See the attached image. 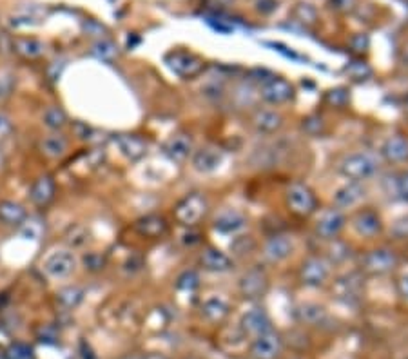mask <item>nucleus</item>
<instances>
[{
  "instance_id": "11",
  "label": "nucleus",
  "mask_w": 408,
  "mask_h": 359,
  "mask_svg": "<svg viewBox=\"0 0 408 359\" xmlns=\"http://www.w3.org/2000/svg\"><path fill=\"white\" fill-rule=\"evenodd\" d=\"M352 227L361 238H374L381 232V216L374 209H361L352 216Z\"/></svg>"
},
{
  "instance_id": "35",
  "label": "nucleus",
  "mask_w": 408,
  "mask_h": 359,
  "mask_svg": "<svg viewBox=\"0 0 408 359\" xmlns=\"http://www.w3.org/2000/svg\"><path fill=\"white\" fill-rule=\"evenodd\" d=\"M301 129H303V133H307L309 136H321V135H325L327 124H325V120L321 118V116L312 115L303 118V122H301Z\"/></svg>"
},
{
  "instance_id": "10",
  "label": "nucleus",
  "mask_w": 408,
  "mask_h": 359,
  "mask_svg": "<svg viewBox=\"0 0 408 359\" xmlns=\"http://www.w3.org/2000/svg\"><path fill=\"white\" fill-rule=\"evenodd\" d=\"M346 218L341 209H329L321 214L318 224H316V235L323 239H336L345 229Z\"/></svg>"
},
{
  "instance_id": "14",
  "label": "nucleus",
  "mask_w": 408,
  "mask_h": 359,
  "mask_svg": "<svg viewBox=\"0 0 408 359\" xmlns=\"http://www.w3.org/2000/svg\"><path fill=\"white\" fill-rule=\"evenodd\" d=\"M164 152L169 160L176 161V163H183L192 157V140L191 136L186 133H176L166 142L164 146Z\"/></svg>"
},
{
  "instance_id": "12",
  "label": "nucleus",
  "mask_w": 408,
  "mask_h": 359,
  "mask_svg": "<svg viewBox=\"0 0 408 359\" xmlns=\"http://www.w3.org/2000/svg\"><path fill=\"white\" fill-rule=\"evenodd\" d=\"M294 252V241L289 236L274 235L264 245V258L269 263H281Z\"/></svg>"
},
{
  "instance_id": "27",
  "label": "nucleus",
  "mask_w": 408,
  "mask_h": 359,
  "mask_svg": "<svg viewBox=\"0 0 408 359\" xmlns=\"http://www.w3.org/2000/svg\"><path fill=\"white\" fill-rule=\"evenodd\" d=\"M13 49L27 60L40 58L46 53V44L35 37H16L13 40Z\"/></svg>"
},
{
  "instance_id": "50",
  "label": "nucleus",
  "mask_w": 408,
  "mask_h": 359,
  "mask_svg": "<svg viewBox=\"0 0 408 359\" xmlns=\"http://www.w3.org/2000/svg\"><path fill=\"white\" fill-rule=\"evenodd\" d=\"M401 62H403L405 68L408 69V47H405V49H403V55H401Z\"/></svg>"
},
{
  "instance_id": "42",
  "label": "nucleus",
  "mask_w": 408,
  "mask_h": 359,
  "mask_svg": "<svg viewBox=\"0 0 408 359\" xmlns=\"http://www.w3.org/2000/svg\"><path fill=\"white\" fill-rule=\"evenodd\" d=\"M84 265L89 271L99 272L105 267V258L102 254H99V252H89V254L84 256Z\"/></svg>"
},
{
  "instance_id": "22",
  "label": "nucleus",
  "mask_w": 408,
  "mask_h": 359,
  "mask_svg": "<svg viewBox=\"0 0 408 359\" xmlns=\"http://www.w3.org/2000/svg\"><path fill=\"white\" fill-rule=\"evenodd\" d=\"M247 225V218L236 209H225L214 220V229L223 235H236Z\"/></svg>"
},
{
  "instance_id": "21",
  "label": "nucleus",
  "mask_w": 408,
  "mask_h": 359,
  "mask_svg": "<svg viewBox=\"0 0 408 359\" xmlns=\"http://www.w3.org/2000/svg\"><path fill=\"white\" fill-rule=\"evenodd\" d=\"M381 157L390 163H403L408 160V138L401 135L388 136L381 146Z\"/></svg>"
},
{
  "instance_id": "16",
  "label": "nucleus",
  "mask_w": 408,
  "mask_h": 359,
  "mask_svg": "<svg viewBox=\"0 0 408 359\" xmlns=\"http://www.w3.org/2000/svg\"><path fill=\"white\" fill-rule=\"evenodd\" d=\"M365 196H367V191L361 185V182H348L334 193L332 202H334V207L343 211V209L356 207Z\"/></svg>"
},
{
  "instance_id": "28",
  "label": "nucleus",
  "mask_w": 408,
  "mask_h": 359,
  "mask_svg": "<svg viewBox=\"0 0 408 359\" xmlns=\"http://www.w3.org/2000/svg\"><path fill=\"white\" fill-rule=\"evenodd\" d=\"M290 15L298 24L305 27H314L320 22V13L316 10V5L309 4V2H298L290 11Z\"/></svg>"
},
{
  "instance_id": "29",
  "label": "nucleus",
  "mask_w": 408,
  "mask_h": 359,
  "mask_svg": "<svg viewBox=\"0 0 408 359\" xmlns=\"http://www.w3.org/2000/svg\"><path fill=\"white\" fill-rule=\"evenodd\" d=\"M202 310L207 319H211V321H222L229 314V305L225 303V300L214 296L203 302Z\"/></svg>"
},
{
  "instance_id": "45",
  "label": "nucleus",
  "mask_w": 408,
  "mask_h": 359,
  "mask_svg": "<svg viewBox=\"0 0 408 359\" xmlns=\"http://www.w3.org/2000/svg\"><path fill=\"white\" fill-rule=\"evenodd\" d=\"M396 193L401 200L408 202V171L401 172L396 180Z\"/></svg>"
},
{
  "instance_id": "46",
  "label": "nucleus",
  "mask_w": 408,
  "mask_h": 359,
  "mask_svg": "<svg viewBox=\"0 0 408 359\" xmlns=\"http://www.w3.org/2000/svg\"><path fill=\"white\" fill-rule=\"evenodd\" d=\"M13 133V122L5 113H0V142H4Z\"/></svg>"
},
{
  "instance_id": "1",
  "label": "nucleus",
  "mask_w": 408,
  "mask_h": 359,
  "mask_svg": "<svg viewBox=\"0 0 408 359\" xmlns=\"http://www.w3.org/2000/svg\"><path fill=\"white\" fill-rule=\"evenodd\" d=\"M379 171V160L368 151H356L345 155L337 163V172L348 182H363Z\"/></svg>"
},
{
  "instance_id": "9",
  "label": "nucleus",
  "mask_w": 408,
  "mask_h": 359,
  "mask_svg": "<svg viewBox=\"0 0 408 359\" xmlns=\"http://www.w3.org/2000/svg\"><path fill=\"white\" fill-rule=\"evenodd\" d=\"M42 269L51 280H66L77 269V258L71 250H57L51 256H47Z\"/></svg>"
},
{
  "instance_id": "51",
  "label": "nucleus",
  "mask_w": 408,
  "mask_h": 359,
  "mask_svg": "<svg viewBox=\"0 0 408 359\" xmlns=\"http://www.w3.org/2000/svg\"><path fill=\"white\" fill-rule=\"evenodd\" d=\"M147 359H167V358H164V356H158V354H151V356H147Z\"/></svg>"
},
{
  "instance_id": "25",
  "label": "nucleus",
  "mask_w": 408,
  "mask_h": 359,
  "mask_svg": "<svg viewBox=\"0 0 408 359\" xmlns=\"http://www.w3.org/2000/svg\"><path fill=\"white\" fill-rule=\"evenodd\" d=\"M27 218V211L24 205L13 200H2L0 202V222L4 225H11V227H18L24 225Z\"/></svg>"
},
{
  "instance_id": "4",
  "label": "nucleus",
  "mask_w": 408,
  "mask_h": 359,
  "mask_svg": "<svg viewBox=\"0 0 408 359\" xmlns=\"http://www.w3.org/2000/svg\"><path fill=\"white\" fill-rule=\"evenodd\" d=\"M167 68L181 79H194L198 75L205 71V60L198 57L196 53L183 51V49H175L166 55Z\"/></svg>"
},
{
  "instance_id": "48",
  "label": "nucleus",
  "mask_w": 408,
  "mask_h": 359,
  "mask_svg": "<svg viewBox=\"0 0 408 359\" xmlns=\"http://www.w3.org/2000/svg\"><path fill=\"white\" fill-rule=\"evenodd\" d=\"M200 232H196V230H189V232H186L183 235V241H186V245H189V247H192V245H198L202 239H200Z\"/></svg>"
},
{
  "instance_id": "7",
  "label": "nucleus",
  "mask_w": 408,
  "mask_h": 359,
  "mask_svg": "<svg viewBox=\"0 0 408 359\" xmlns=\"http://www.w3.org/2000/svg\"><path fill=\"white\" fill-rule=\"evenodd\" d=\"M269 276H267V272L264 269H259V267H253V269H248L240 276L238 280V289L240 294H242L245 300H259V297H264L269 291Z\"/></svg>"
},
{
  "instance_id": "37",
  "label": "nucleus",
  "mask_w": 408,
  "mask_h": 359,
  "mask_svg": "<svg viewBox=\"0 0 408 359\" xmlns=\"http://www.w3.org/2000/svg\"><path fill=\"white\" fill-rule=\"evenodd\" d=\"M348 100H350V94H348V91H346L345 88L331 89V91L325 94L327 104L331 105V107H337V109L345 107V105L348 104Z\"/></svg>"
},
{
  "instance_id": "53",
  "label": "nucleus",
  "mask_w": 408,
  "mask_h": 359,
  "mask_svg": "<svg viewBox=\"0 0 408 359\" xmlns=\"http://www.w3.org/2000/svg\"><path fill=\"white\" fill-rule=\"evenodd\" d=\"M407 2H408V0H407Z\"/></svg>"
},
{
  "instance_id": "36",
  "label": "nucleus",
  "mask_w": 408,
  "mask_h": 359,
  "mask_svg": "<svg viewBox=\"0 0 408 359\" xmlns=\"http://www.w3.org/2000/svg\"><path fill=\"white\" fill-rule=\"evenodd\" d=\"M348 49H350L354 55L357 57H363L367 55L368 49H370V38H368L367 33H356L348 38Z\"/></svg>"
},
{
  "instance_id": "2",
  "label": "nucleus",
  "mask_w": 408,
  "mask_h": 359,
  "mask_svg": "<svg viewBox=\"0 0 408 359\" xmlns=\"http://www.w3.org/2000/svg\"><path fill=\"white\" fill-rule=\"evenodd\" d=\"M207 211H209V200L205 198V194L192 193L176 203L175 218L183 227H194L202 222Z\"/></svg>"
},
{
  "instance_id": "30",
  "label": "nucleus",
  "mask_w": 408,
  "mask_h": 359,
  "mask_svg": "<svg viewBox=\"0 0 408 359\" xmlns=\"http://www.w3.org/2000/svg\"><path fill=\"white\" fill-rule=\"evenodd\" d=\"M42 122L46 125L47 129L51 131H58L66 127L68 124V115H66V111L62 107H58V105H49L44 111V115H42Z\"/></svg>"
},
{
  "instance_id": "23",
  "label": "nucleus",
  "mask_w": 408,
  "mask_h": 359,
  "mask_svg": "<svg viewBox=\"0 0 408 359\" xmlns=\"http://www.w3.org/2000/svg\"><path fill=\"white\" fill-rule=\"evenodd\" d=\"M200 265L209 272H227L233 269V260L216 247H207L200 254Z\"/></svg>"
},
{
  "instance_id": "19",
  "label": "nucleus",
  "mask_w": 408,
  "mask_h": 359,
  "mask_svg": "<svg viewBox=\"0 0 408 359\" xmlns=\"http://www.w3.org/2000/svg\"><path fill=\"white\" fill-rule=\"evenodd\" d=\"M223 152L218 147H202L192 152V167L198 172H212L222 165Z\"/></svg>"
},
{
  "instance_id": "15",
  "label": "nucleus",
  "mask_w": 408,
  "mask_h": 359,
  "mask_svg": "<svg viewBox=\"0 0 408 359\" xmlns=\"http://www.w3.org/2000/svg\"><path fill=\"white\" fill-rule=\"evenodd\" d=\"M135 229L140 236L149 239H158L169 232V224L160 214H147L144 218L136 220Z\"/></svg>"
},
{
  "instance_id": "24",
  "label": "nucleus",
  "mask_w": 408,
  "mask_h": 359,
  "mask_svg": "<svg viewBox=\"0 0 408 359\" xmlns=\"http://www.w3.org/2000/svg\"><path fill=\"white\" fill-rule=\"evenodd\" d=\"M116 146L120 152L129 160H140L147 155V142L138 135H118L116 136Z\"/></svg>"
},
{
  "instance_id": "40",
  "label": "nucleus",
  "mask_w": 408,
  "mask_h": 359,
  "mask_svg": "<svg viewBox=\"0 0 408 359\" xmlns=\"http://www.w3.org/2000/svg\"><path fill=\"white\" fill-rule=\"evenodd\" d=\"M254 247H256V243H254V239L251 238V236H240V238L234 239V243L231 245V249H233V252L236 256L251 254L254 250Z\"/></svg>"
},
{
  "instance_id": "5",
  "label": "nucleus",
  "mask_w": 408,
  "mask_h": 359,
  "mask_svg": "<svg viewBox=\"0 0 408 359\" xmlns=\"http://www.w3.org/2000/svg\"><path fill=\"white\" fill-rule=\"evenodd\" d=\"M296 89L289 80L279 79V77H267L259 83V98L270 105H283L294 100Z\"/></svg>"
},
{
  "instance_id": "52",
  "label": "nucleus",
  "mask_w": 408,
  "mask_h": 359,
  "mask_svg": "<svg viewBox=\"0 0 408 359\" xmlns=\"http://www.w3.org/2000/svg\"><path fill=\"white\" fill-rule=\"evenodd\" d=\"M4 155H2V152H0V171H2V169H4Z\"/></svg>"
},
{
  "instance_id": "41",
  "label": "nucleus",
  "mask_w": 408,
  "mask_h": 359,
  "mask_svg": "<svg viewBox=\"0 0 408 359\" xmlns=\"http://www.w3.org/2000/svg\"><path fill=\"white\" fill-rule=\"evenodd\" d=\"M13 85H15V77L10 71H0V102L10 98Z\"/></svg>"
},
{
  "instance_id": "44",
  "label": "nucleus",
  "mask_w": 408,
  "mask_h": 359,
  "mask_svg": "<svg viewBox=\"0 0 408 359\" xmlns=\"http://www.w3.org/2000/svg\"><path fill=\"white\" fill-rule=\"evenodd\" d=\"M329 5L336 13H341V15H348L352 11L357 8V0H329Z\"/></svg>"
},
{
  "instance_id": "26",
  "label": "nucleus",
  "mask_w": 408,
  "mask_h": 359,
  "mask_svg": "<svg viewBox=\"0 0 408 359\" xmlns=\"http://www.w3.org/2000/svg\"><path fill=\"white\" fill-rule=\"evenodd\" d=\"M68 140L66 136L58 135V133H51V135L44 136L40 140V151L44 157L51 158V160H58L68 152Z\"/></svg>"
},
{
  "instance_id": "20",
  "label": "nucleus",
  "mask_w": 408,
  "mask_h": 359,
  "mask_svg": "<svg viewBox=\"0 0 408 359\" xmlns=\"http://www.w3.org/2000/svg\"><path fill=\"white\" fill-rule=\"evenodd\" d=\"M242 330L245 334H248V336H253V338L270 330V319L264 308H251L248 313L243 314Z\"/></svg>"
},
{
  "instance_id": "38",
  "label": "nucleus",
  "mask_w": 408,
  "mask_h": 359,
  "mask_svg": "<svg viewBox=\"0 0 408 359\" xmlns=\"http://www.w3.org/2000/svg\"><path fill=\"white\" fill-rule=\"evenodd\" d=\"M334 243L329 247V261H334V263H341V261H345L348 256H350V249L346 247L343 241H337L336 239H332Z\"/></svg>"
},
{
  "instance_id": "39",
  "label": "nucleus",
  "mask_w": 408,
  "mask_h": 359,
  "mask_svg": "<svg viewBox=\"0 0 408 359\" xmlns=\"http://www.w3.org/2000/svg\"><path fill=\"white\" fill-rule=\"evenodd\" d=\"M5 358L8 359H35V352L31 347L24 343H13L10 349L5 350Z\"/></svg>"
},
{
  "instance_id": "43",
  "label": "nucleus",
  "mask_w": 408,
  "mask_h": 359,
  "mask_svg": "<svg viewBox=\"0 0 408 359\" xmlns=\"http://www.w3.org/2000/svg\"><path fill=\"white\" fill-rule=\"evenodd\" d=\"M198 281H200V278H198L196 272L186 271L180 278H178L176 287H178V289H183V291H192L194 287H198Z\"/></svg>"
},
{
  "instance_id": "54",
  "label": "nucleus",
  "mask_w": 408,
  "mask_h": 359,
  "mask_svg": "<svg viewBox=\"0 0 408 359\" xmlns=\"http://www.w3.org/2000/svg\"><path fill=\"white\" fill-rule=\"evenodd\" d=\"M407 359H408V358H407Z\"/></svg>"
},
{
  "instance_id": "17",
  "label": "nucleus",
  "mask_w": 408,
  "mask_h": 359,
  "mask_svg": "<svg viewBox=\"0 0 408 359\" xmlns=\"http://www.w3.org/2000/svg\"><path fill=\"white\" fill-rule=\"evenodd\" d=\"M281 350V339L276 332H267L256 336L253 341V356L256 359H274Z\"/></svg>"
},
{
  "instance_id": "3",
  "label": "nucleus",
  "mask_w": 408,
  "mask_h": 359,
  "mask_svg": "<svg viewBox=\"0 0 408 359\" xmlns=\"http://www.w3.org/2000/svg\"><path fill=\"white\" fill-rule=\"evenodd\" d=\"M287 207L294 216L298 218H309L318 211V198H316L314 191L305 185V183L296 182L287 189V196H285Z\"/></svg>"
},
{
  "instance_id": "47",
  "label": "nucleus",
  "mask_w": 408,
  "mask_h": 359,
  "mask_svg": "<svg viewBox=\"0 0 408 359\" xmlns=\"http://www.w3.org/2000/svg\"><path fill=\"white\" fill-rule=\"evenodd\" d=\"M256 5H258V11H262V13H270V11L278 8V2L276 0H258Z\"/></svg>"
},
{
  "instance_id": "8",
  "label": "nucleus",
  "mask_w": 408,
  "mask_h": 359,
  "mask_svg": "<svg viewBox=\"0 0 408 359\" xmlns=\"http://www.w3.org/2000/svg\"><path fill=\"white\" fill-rule=\"evenodd\" d=\"M331 261L323 256H310L300 269V281L307 287L325 285L331 278Z\"/></svg>"
},
{
  "instance_id": "31",
  "label": "nucleus",
  "mask_w": 408,
  "mask_h": 359,
  "mask_svg": "<svg viewBox=\"0 0 408 359\" xmlns=\"http://www.w3.org/2000/svg\"><path fill=\"white\" fill-rule=\"evenodd\" d=\"M91 53L103 62H113L118 57V46L111 38H99L91 47Z\"/></svg>"
},
{
  "instance_id": "6",
  "label": "nucleus",
  "mask_w": 408,
  "mask_h": 359,
  "mask_svg": "<svg viewBox=\"0 0 408 359\" xmlns=\"http://www.w3.org/2000/svg\"><path fill=\"white\" fill-rule=\"evenodd\" d=\"M398 267V254L390 249H374L363 256L361 271L370 276H381Z\"/></svg>"
},
{
  "instance_id": "33",
  "label": "nucleus",
  "mask_w": 408,
  "mask_h": 359,
  "mask_svg": "<svg viewBox=\"0 0 408 359\" xmlns=\"http://www.w3.org/2000/svg\"><path fill=\"white\" fill-rule=\"evenodd\" d=\"M84 300V289L77 285H69L58 292V302L62 303L66 308L78 307V303Z\"/></svg>"
},
{
  "instance_id": "32",
  "label": "nucleus",
  "mask_w": 408,
  "mask_h": 359,
  "mask_svg": "<svg viewBox=\"0 0 408 359\" xmlns=\"http://www.w3.org/2000/svg\"><path fill=\"white\" fill-rule=\"evenodd\" d=\"M345 73L354 82H367L368 79H372V68L365 60H352L345 68Z\"/></svg>"
},
{
  "instance_id": "34",
  "label": "nucleus",
  "mask_w": 408,
  "mask_h": 359,
  "mask_svg": "<svg viewBox=\"0 0 408 359\" xmlns=\"http://www.w3.org/2000/svg\"><path fill=\"white\" fill-rule=\"evenodd\" d=\"M300 316L305 323H310V325H320L323 319L327 318L325 308L320 307V305H314V303H307L300 308Z\"/></svg>"
},
{
  "instance_id": "49",
  "label": "nucleus",
  "mask_w": 408,
  "mask_h": 359,
  "mask_svg": "<svg viewBox=\"0 0 408 359\" xmlns=\"http://www.w3.org/2000/svg\"><path fill=\"white\" fill-rule=\"evenodd\" d=\"M398 289H399V294L408 300V274H405V276L399 278Z\"/></svg>"
},
{
  "instance_id": "13",
  "label": "nucleus",
  "mask_w": 408,
  "mask_h": 359,
  "mask_svg": "<svg viewBox=\"0 0 408 359\" xmlns=\"http://www.w3.org/2000/svg\"><path fill=\"white\" fill-rule=\"evenodd\" d=\"M251 124L259 135H274L283 127L285 118L274 109H256L251 116Z\"/></svg>"
},
{
  "instance_id": "18",
  "label": "nucleus",
  "mask_w": 408,
  "mask_h": 359,
  "mask_svg": "<svg viewBox=\"0 0 408 359\" xmlns=\"http://www.w3.org/2000/svg\"><path fill=\"white\" fill-rule=\"evenodd\" d=\"M55 194H57V183L47 174L36 178L29 189V198L36 207H47L55 200Z\"/></svg>"
}]
</instances>
